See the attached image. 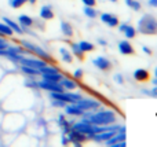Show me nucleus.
Here are the masks:
<instances>
[{
  "instance_id": "f257e3e1",
  "label": "nucleus",
  "mask_w": 157,
  "mask_h": 147,
  "mask_svg": "<svg viewBox=\"0 0 157 147\" xmlns=\"http://www.w3.org/2000/svg\"><path fill=\"white\" fill-rule=\"evenodd\" d=\"M81 117H87L90 123L95 125H110L117 121V116L113 110H99L95 113L84 112Z\"/></svg>"
},
{
  "instance_id": "f03ea898",
  "label": "nucleus",
  "mask_w": 157,
  "mask_h": 147,
  "mask_svg": "<svg viewBox=\"0 0 157 147\" xmlns=\"http://www.w3.org/2000/svg\"><path fill=\"white\" fill-rule=\"evenodd\" d=\"M25 124H26V120L22 114L19 113H7V114L3 117V121H2V127L3 131L6 132H19L21 129H24Z\"/></svg>"
},
{
  "instance_id": "7ed1b4c3",
  "label": "nucleus",
  "mask_w": 157,
  "mask_h": 147,
  "mask_svg": "<svg viewBox=\"0 0 157 147\" xmlns=\"http://www.w3.org/2000/svg\"><path fill=\"white\" fill-rule=\"evenodd\" d=\"M138 32L147 36L157 35V19L149 14L142 15L138 21Z\"/></svg>"
},
{
  "instance_id": "20e7f679",
  "label": "nucleus",
  "mask_w": 157,
  "mask_h": 147,
  "mask_svg": "<svg viewBox=\"0 0 157 147\" xmlns=\"http://www.w3.org/2000/svg\"><path fill=\"white\" fill-rule=\"evenodd\" d=\"M19 44H21L24 48H26L30 54L35 55V57H37V58H40V59L46 61L47 63H54L52 57L44 48H41L40 46H37V44H35V43H30V41H28V40H21V41H19Z\"/></svg>"
},
{
  "instance_id": "39448f33",
  "label": "nucleus",
  "mask_w": 157,
  "mask_h": 147,
  "mask_svg": "<svg viewBox=\"0 0 157 147\" xmlns=\"http://www.w3.org/2000/svg\"><path fill=\"white\" fill-rule=\"evenodd\" d=\"M76 106L80 107L83 112H92V110H98L101 107V102L97 99H88V98H81L76 102Z\"/></svg>"
},
{
  "instance_id": "423d86ee",
  "label": "nucleus",
  "mask_w": 157,
  "mask_h": 147,
  "mask_svg": "<svg viewBox=\"0 0 157 147\" xmlns=\"http://www.w3.org/2000/svg\"><path fill=\"white\" fill-rule=\"evenodd\" d=\"M66 136H68L69 142H71L72 145H75V146H77V147H80L84 142H87V140H88L87 135L81 134V132L76 131V129H71V131L66 134Z\"/></svg>"
},
{
  "instance_id": "0eeeda50",
  "label": "nucleus",
  "mask_w": 157,
  "mask_h": 147,
  "mask_svg": "<svg viewBox=\"0 0 157 147\" xmlns=\"http://www.w3.org/2000/svg\"><path fill=\"white\" fill-rule=\"evenodd\" d=\"M18 65H25V66H30V68H35V69H40V68H43V66H46L47 62L37 57H33V58L22 57L21 59H19Z\"/></svg>"
},
{
  "instance_id": "6e6552de",
  "label": "nucleus",
  "mask_w": 157,
  "mask_h": 147,
  "mask_svg": "<svg viewBox=\"0 0 157 147\" xmlns=\"http://www.w3.org/2000/svg\"><path fill=\"white\" fill-rule=\"evenodd\" d=\"M37 87L39 90H44L47 92H63L65 91V88L59 83H48V81H44V80L37 81Z\"/></svg>"
},
{
  "instance_id": "1a4fd4ad",
  "label": "nucleus",
  "mask_w": 157,
  "mask_h": 147,
  "mask_svg": "<svg viewBox=\"0 0 157 147\" xmlns=\"http://www.w3.org/2000/svg\"><path fill=\"white\" fill-rule=\"evenodd\" d=\"M92 63H94L95 68L99 69V70H102V72H109V70H112V68H113L112 62L105 57L95 58V59H92Z\"/></svg>"
},
{
  "instance_id": "9d476101",
  "label": "nucleus",
  "mask_w": 157,
  "mask_h": 147,
  "mask_svg": "<svg viewBox=\"0 0 157 147\" xmlns=\"http://www.w3.org/2000/svg\"><path fill=\"white\" fill-rule=\"evenodd\" d=\"M101 21H102L103 24L109 25L110 28H116L117 25L120 24L119 18H117L114 14H110V13H103V14H101Z\"/></svg>"
},
{
  "instance_id": "9b49d317",
  "label": "nucleus",
  "mask_w": 157,
  "mask_h": 147,
  "mask_svg": "<svg viewBox=\"0 0 157 147\" xmlns=\"http://www.w3.org/2000/svg\"><path fill=\"white\" fill-rule=\"evenodd\" d=\"M124 140H127V134H125V131H117L116 134H114L113 136L110 138V139L106 140L105 145L106 146H114L116 143L124 142Z\"/></svg>"
},
{
  "instance_id": "f8f14e48",
  "label": "nucleus",
  "mask_w": 157,
  "mask_h": 147,
  "mask_svg": "<svg viewBox=\"0 0 157 147\" xmlns=\"http://www.w3.org/2000/svg\"><path fill=\"white\" fill-rule=\"evenodd\" d=\"M119 51H120V54H123V55H134L135 54V50H134L132 44H131L128 40L120 41L119 43Z\"/></svg>"
},
{
  "instance_id": "ddd939ff",
  "label": "nucleus",
  "mask_w": 157,
  "mask_h": 147,
  "mask_svg": "<svg viewBox=\"0 0 157 147\" xmlns=\"http://www.w3.org/2000/svg\"><path fill=\"white\" fill-rule=\"evenodd\" d=\"M18 24H19V26L24 29V33H25V29H29V28H32L33 25H35V19L30 18L26 14H21V15L18 17Z\"/></svg>"
},
{
  "instance_id": "4468645a",
  "label": "nucleus",
  "mask_w": 157,
  "mask_h": 147,
  "mask_svg": "<svg viewBox=\"0 0 157 147\" xmlns=\"http://www.w3.org/2000/svg\"><path fill=\"white\" fill-rule=\"evenodd\" d=\"M63 109H65V114L73 116V117H81V116L84 114L83 110H81L78 106H76L75 103H68Z\"/></svg>"
},
{
  "instance_id": "2eb2a0df",
  "label": "nucleus",
  "mask_w": 157,
  "mask_h": 147,
  "mask_svg": "<svg viewBox=\"0 0 157 147\" xmlns=\"http://www.w3.org/2000/svg\"><path fill=\"white\" fill-rule=\"evenodd\" d=\"M59 84L62 85L63 88H65V91H73V90H76V88L78 87V84L76 83V80L71 79V77H66V76H63L62 79H61Z\"/></svg>"
},
{
  "instance_id": "dca6fc26",
  "label": "nucleus",
  "mask_w": 157,
  "mask_h": 147,
  "mask_svg": "<svg viewBox=\"0 0 157 147\" xmlns=\"http://www.w3.org/2000/svg\"><path fill=\"white\" fill-rule=\"evenodd\" d=\"M132 76L135 79V81H139V83H146L150 79V73L146 69H136Z\"/></svg>"
},
{
  "instance_id": "f3484780",
  "label": "nucleus",
  "mask_w": 157,
  "mask_h": 147,
  "mask_svg": "<svg viewBox=\"0 0 157 147\" xmlns=\"http://www.w3.org/2000/svg\"><path fill=\"white\" fill-rule=\"evenodd\" d=\"M3 22H6V24H7L8 26L11 28V30H13L15 35H24V29L19 26L18 22L13 21L11 18H7V17H3Z\"/></svg>"
},
{
  "instance_id": "a211bd4d",
  "label": "nucleus",
  "mask_w": 157,
  "mask_h": 147,
  "mask_svg": "<svg viewBox=\"0 0 157 147\" xmlns=\"http://www.w3.org/2000/svg\"><path fill=\"white\" fill-rule=\"evenodd\" d=\"M18 69L22 74L28 77H37L40 76L39 74V69H35V68H30V66H25V65H18Z\"/></svg>"
},
{
  "instance_id": "6ab92c4d",
  "label": "nucleus",
  "mask_w": 157,
  "mask_h": 147,
  "mask_svg": "<svg viewBox=\"0 0 157 147\" xmlns=\"http://www.w3.org/2000/svg\"><path fill=\"white\" fill-rule=\"evenodd\" d=\"M40 18L44 19V21H50V19L54 18V11H52L51 6L46 4L40 8Z\"/></svg>"
},
{
  "instance_id": "aec40b11",
  "label": "nucleus",
  "mask_w": 157,
  "mask_h": 147,
  "mask_svg": "<svg viewBox=\"0 0 157 147\" xmlns=\"http://www.w3.org/2000/svg\"><path fill=\"white\" fill-rule=\"evenodd\" d=\"M61 32H62V35L65 36V37H73V35H75L72 24H69V22H66V21L61 22Z\"/></svg>"
},
{
  "instance_id": "412c9836",
  "label": "nucleus",
  "mask_w": 157,
  "mask_h": 147,
  "mask_svg": "<svg viewBox=\"0 0 157 147\" xmlns=\"http://www.w3.org/2000/svg\"><path fill=\"white\" fill-rule=\"evenodd\" d=\"M63 77L62 73H51V74H41V80L44 81H48V83H59L61 79Z\"/></svg>"
},
{
  "instance_id": "4be33fe9",
  "label": "nucleus",
  "mask_w": 157,
  "mask_h": 147,
  "mask_svg": "<svg viewBox=\"0 0 157 147\" xmlns=\"http://www.w3.org/2000/svg\"><path fill=\"white\" fill-rule=\"evenodd\" d=\"M0 36H3V37H13L14 36V32L11 30V28L3 21H0Z\"/></svg>"
},
{
  "instance_id": "5701e85b",
  "label": "nucleus",
  "mask_w": 157,
  "mask_h": 147,
  "mask_svg": "<svg viewBox=\"0 0 157 147\" xmlns=\"http://www.w3.org/2000/svg\"><path fill=\"white\" fill-rule=\"evenodd\" d=\"M71 48H72L71 52L73 57H76L77 59H80V61H84V52L80 50L77 43H71Z\"/></svg>"
},
{
  "instance_id": "b1692460",
  "label": "nucleus",
  "mask_w": 157,
  "mask_h": 147,
  "mask_svg": "<svg viewBox=\"0 0 157 147\" xmlns=\"http://www.w3.org/2000/svg\"><path fill=\"white\" fill-rule=\"evenodd\" d=\"M59 54H61V59H62L63 62H66V63H72V61H73V55H72V52H71V51H68L66 48L61 47V48H59Z\"/></svg>"
},
{
  "instance_id": "393cba45",
  "label": "nucleus",
  "mask_w": 157,
  "mask_h": 147,
  "mask_svg": "<svg viewBox=\"0 0 157 147\" xmlns=\"http://www.w3.org/2000/svg\"><path fill=\"white\" fill-rule=\"evenodd\" d=\"M78 47H80V50L86 54V52H91L92 50H94V44L90 43V41H80V43H77Z\"/></svg>"
},
{
  "instance_id": "a878e982",
  "label": "nucleus",
  "mask_w": 157,
  "mask_h": 147,
  "mask_svg": "<svg viewBox=\"0 0 157 147\" xmlns=\"http://www.w3.org/2000/svg\"><path fill=\"white\" fill-rule=\"evenodd\" d=\"M123 33H124V36L127 39H134L136 36V29L134 26H131V25H127V28L124 29Z\"/></svg>"
},
{
  "instance_id": "bb28decb",
  "label": "nucleus",
  "mask_w": 157,
  "mask_h": 147,
  "mask_svg": "<svg viewBox=\"0 0 157 147\" xmlns=\"http://www.w3.org/2000/svg\"><path fill=\"white\" fill-rule=\"evenodd\" d=\"M84 15H87L88 18H95L98 15L95 7H88V6H84Z\"/></svg>"
},
{
  "instance_id": "cd10ccee",
  "label": "nucleus",
  "mask_w": 157,
  "mask_h": 147,
  "mask_svg": "<svg viewBox=\"0 0 157 147\" xmlns=\"http://www.w3.org/2000/svg\"><path fill=\"white\" fill-rule=\"evenodd\" d=\"M24 4H26V0H8V6L11 8H21Z\"/></svg>"
},
{
  "instance_id": "c85d7f7f",
  "label": "nucleus",
  "mask_w": 157,
  "mask_h": 147,
  "mask_svg": "<svg viewBox=\"0 0 157 147\" xmlns=\"http://www.w3.org/2000/svg\"><path fill=\"white\" fill-rule=\"evenodd\" d=\"M125 4L130 8H132L134 11H139L141 10V3L138 0H125Z\"/></svg>"
},
{
  "instance_id": "c756f323",
  "label": "nucleus",
  "mask_w": 157,
  "mask_h": 147,
  "mask_svg": "<svg viewBox=\"0 0 157 147\" xmlns=\"http://www.w3.org/2000/svg\"><path fill=\"white\" fill-rule=\"evenodd\" d=\"M50 99H51V106L52 107H61V109H63V107L66 106L65 102L59 101V99H54V98H50Z\"/></svg>"
},
{
  "instance_id": "7c9ffc66",
  "label": "nucleus",
  "mask_w": 157,
  "mask_h": 147,
  "mask_svg": "<svg viewBox=\"0 0 157 147\" xmlns=\"http://www.w3.org/2000/svg\"><path fill=\"white\" fill-rule=\"evenodd\" d=\"M10 46V41L8 40H6L3 36H0V50H4V48H7V47Z\"/></svg>"
},
{
  "instance_id": "2f4dec72",
  "label": "nucleus",
  "mask_w": 157,
  "mask_h": 147,
  "mask_svg": "<svg viewBox=\"0 0 157 147\" xmlns=\"http://www.w3.org/2000/svg\"><path fill=\"white\" fill-rule=\"evenodd\" d=\"M83 76H84V73H83V70H81V69H77V70L73 73V79L76 80V81H77V80L83 79Z\"/></svg>"
},
{
  "instance_id": "473e14b6",
  "label": "nucleus",
  "mask_w": 157,
  "mask_h": 147,
  "mask_svg": "<svg viewBox=\"0 0 157 147\" xmlns=\"http://www.w3.org/2000/svg\"><path fill=\"white\" fill-rule=\"evenodd\" d=\"M84 6H88V7H95L97 4V0H81Z\"/></svg>"
},
{
  "instance_id": "72a5a7b5",
  "label": "nucleus",
  "mask_w": 157,
  "mask_h": 147,
  "mask_svg": "<svg viewBox=\"0 0 157 147\" xmlns=\"http://www.w3.org/2000/svg\"><path fill=\"white\" fill-rule=\"evenodd\" d=\"M114 81H116L117 84H123V83H124V77H123L120 73H117L116 76H114Z\"/></svg>"
},
{
  "instance_id": "f704fd0d",
  "label": "nucleus",
  "mask_w": 157,
  "mask_h": 147,
  "mask_svg": "<svg viewBox=\"0 0 157 147\" xmlns=\"http://www.w3.org/2000/svg\"><path fill=\"white\" fill-rule=\"evenodd\" d=\"M61 143H62L63 146H68L69 143V139H68V136H66V135H62V136H61Z\"/></svg>"
},
{
  "instance_id": "c9c22d12",
  "label": "nucleus",
  "mask_w": 157,
  "mask_h": 147,
  "mask_svg": "<svg viewBox=\"0 0 157 147\" xmlns=\"http://www.w3.org/2000/svg\"><path fill=\"white\" fill-rule=\"evenodd\" d=\"M142 51H144L145 54H147V55H152V50H150L149 47H146V46L142 47Z\"/></svg>"
},
{
  "instance_id": "e433bc0d",
  "label": "nucleus",
  "mask_w": 157,
  "mask_h": 147,
  "mask_svg": "<svg viewBox=\"0 0 157 147\" xmlns=\"http://www.w3.org/2000/svg\"><path fill=\"white\" fill-rule=\"evenodd\" d=\"M117 26H119V30H120V32L123 33V32H124V29L127 28V24H119Z\"/></svg>"
},
{
  "instance_id": "4c0bfd02",
  "label": "nucleus",
  "mask_w": 157,
  "mask_h": 147,
  "mask_svg": "<svg viewBox=\"0 0 157 147\" xmlns=\"http://www.w3.org/2000/svg\"><path fill=\"white\" fill-rule=\"evenodd\" d=\"M150 96H155V98H157V85H155V88L150 91Z\"/></svg>"
},
{
  "instance_id": "58836bf2",
  "label": "nucleus",
  "mask_w": 157,
  "mask_h": 147,
  "mask_svg": "<svg viewBox=\"0 0 157 147\" xmlns=\"http://www.w3.org/2000/svg\"><path fill=\"white\" fill-rule=\"evenodd\" d=\"M98 44L99 46H108V41L103 40V39H98Z\"/></svg>"
},
{
  "instance_id": "ea45409f",
  "label": "nucleus",
  "mask_w": 157,
  "mask_h": 147,
  "mask_svg": "<svg viewBox=\"0 0 157 147\" xmlns=\"http://www.w3.org/2000/svg\"><path fill=\"white\" fill-rule=\"evenodd\" d=\"M149 6L150 7H157V0H149Z\"/></svg>"
},
{
  "instance_id": "a19ab883",
  "label": "nucleus",
  "mask_w": 157,
  "mask_h": 147,
  "mask_svg": "<svg viewBox=\"0 0 157 147\" xmlns=\"http://www.w3.org/2000/svg\"><path fill=\"white\" fill-rule=\"evenodd\" d=\"M36 2L37 0H26V3H29V4H36Z\"/></svg>"
},
{
  "instance_id": "79ce46f5",
  "label": "nucleus",
  "mask_w": 157,
  "mask_h": 147,
  "mask_svg": "<svg viewBox=\"0 0 157 147\" xmlns=\"http://www.w3.org/2000/svg\"><path fill=\"white\" fill-rule=\"evenodd\" d=\"M142 92H144L145 95H149V96H150V91H147V90H144V91H142Z\"/></svg>"
},
{
  "instance_id": "37998d69",
  "label": "nucleus",
  "mask_w": 157,
  "mask_h": 147,
  "mask_svg": "<svg viewBox=\"0 0 157 147\" xmlns=\"http://www.w3.org/2000/svg\"><path fill=\"white\" fill-rule=\"evenodd\" d=\"M3 117H4V116H3V113L0 112V127H2V121H3Z\"/></svg>"
},
{
  "instance_id": "c03bdc74",
  "label": "nucleus",
  "mask_w": 157,
  "mask_h": 147,
  "mask_svg": "<svg viewBox=\"0 0 157 147\" xmlns=\"http://www.w3.org/2000/svg\"><path fill=\"white\" fill-rule=\"evenodd\" d=\"M152 83H153V85H157V77H155V79L152 80Z\"/></svg>"
},
{
  "instance_id": "a18cd8bd",
  "label": "nucleus",
  "mask_w": 157,
  "mask_h": 147,
  "mask_svg": "<svg viewBox=\"0 0 157 147\" xmlns=\"http://www.w3.org/2000/svg\"><path fill=\"white\" fill-rule=\"evenodd\" d=\"M2 77H3V69L0 68V80H2Z\"/></svg>"
},
{
  "instance_id": "49530a36",
  "label": "nucleus",
  "mask_w": 157,
  "mask_h": 147,
  "mask_svg": "<svg viewBox=\"0 0 157 147\" xmlns=\"http://www.w3.org/2000/svg\"><path fill=\"white\" fill-rule=\"evenodd\" d=\"M155 77H157V68L155 69Z\"/></svg>"
},
{
  "instance_id": "de8ad7c7",
  "label": "nucleus",
  "mask_w": 157,
  "mask_h": 147,
  "mask_svg": "<svg viewBox=\"0 0 157 147\" xmlns=\"http://www.w3.org/2000/svg\"><path fill=\"white\" fill-rule=\"evenodd\" d=\"M109 2H112V3H116V2H119V0H109Z\"/></svg>"
}]
</instances>
